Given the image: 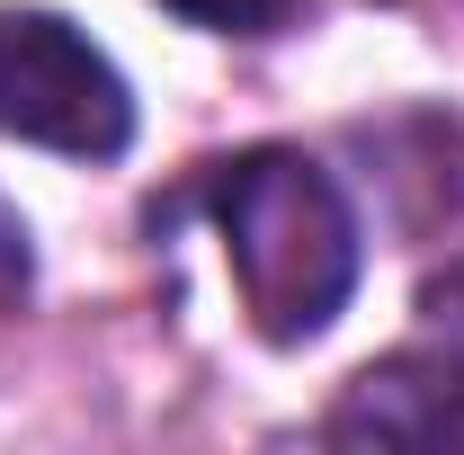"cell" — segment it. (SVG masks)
<instances>
[{
	"instance_id": "obj_1",
	"label": "cell",
	"mask_w": 464,
	"mask_h": 455,
	"mask_svg": "<svg viewBox=\"0 0 464 455\" xmlns=\"http://www.w3.org/2000/svg\"><path fill=\"white\" fill-rule=\"evenodd\" d=\"M206 206H215L232 286H241V313H250L259 340L304 348L348 313L366 241H357V215H348L340 179L322 161H304L286 143H259L241 161H215Z\"/></svg>"
},
{
	"instance_id": "obj_2",
	"label": "cell",
	"mask_w": 464,
	"mask_h": 455,
	"mask_svg": "<svg viewBox=\"0 0 464 455\" xmlns=\"http://www.w3.org/2000/svg\"><path fill=\"white\" fill-rule=\"evenodd\" d=\"M0 134L72 161H116L134 143V90L72 18L0 9Z\"/></svg>"
},
{
	"instance_id": "obj_3",
	"label": "cell",
	"mask_w": 464,
	"mask_h": 455,
	"mask_svg": "<svg viewBox=\"0 0 464 455\" xmlns=\"http://www.w3.org/2000/svg\"><path fill=\"white\" fill-rule=\"evenodd\" d=\"M411 348H429V357L464 384V250L420 286V340H411Z\"/></svg>"
},
{
	"instance_id": "obj_4",
	"label": "cell",
	"mask_w": 464,
	"mask_h": 455,
	"mask_svg": "<svg viewBox=\"0 0 464 455\" xmlns=\"http://www.w3.org/2000/svg\"><path fill=\"white\" fill-rule=\"evenodd\" d=\"M161 9H179L188 27H215V36H268L295 18V0H161Z\"/></svg>"
},
{
	"instance_id": "obj_5",
	"label": "cell",
	"mask_w": 464,
	"mask_h": 455,
	"mask_svg": "<svg viewBox=\"0 0 464 455\" xmlns=\"http://www.w3.org/2000/svg\"><path fill=\"white\" fill-rule=\"evenodd\" d=\"M27 277H36V250H27V224L0 206V304H18L27 295Z\"/></svg>"
}]
</instances>
